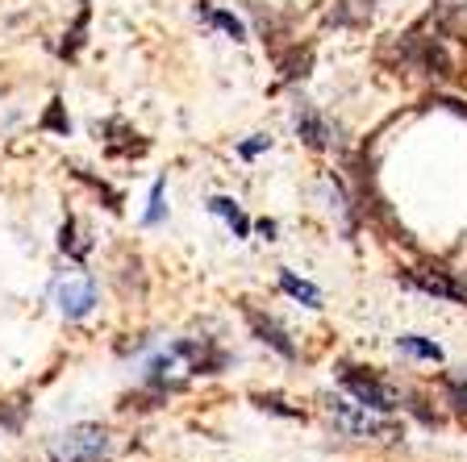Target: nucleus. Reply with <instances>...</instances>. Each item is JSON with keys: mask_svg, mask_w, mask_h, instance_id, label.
<instances>
[{"mask_svg": "<svg viewBox=\"0 0 467 462\" xmlns=\"http://www.w3.org/2000/svg\"><path fill=\"white\" fill-rule=\"evenodd\" d=\"M338 384L347 387L355 400H359L363 408H371V413H397L400 408V392L389 384V379H379L376 371H368V366H350V363H342L338 366Z\"/></svg>", "mask_w": 467, "mask_h": 462, "instance_id": "1", "label": "nucleus"}, {"mask_svg": "<svg viewBox=\"0 0 467 462\" xmlns=\"http://www.w3.org/2000/svg\"><path fill=\"white\" fill-rule=\"evenodd\" d=\"M326 413H330L334 425L350 437H397V425L384 421V413L363 408L355 395H350V400L347 395H326Z\"/></svg>", "mask_w": 467, "mask_h": 462, "instance_id": "2", "label": "nucleus"}, {"mask_svg": "<svg viewBox=\"0 0 467 462\" xmlns=\"http://www.w3.org/2000/svg\"><path fill=\"white\" fill-rule=\"evenodd\" d=\"M109 429L105 425H76L50 446V462H105Z\"/></svg>", "mask_w": 467, "mask_h": 462, "instance_id": "3", "label": "nucleus"}, {"mask_svg": "<svg viewBox=\"0 0 467 462\" xmlns=\"http://www.w3.org/2000/svg\"><path fill=\"white\" fill-rule=\"evenodd\" d=\"M400 63L421 71V76H434V79L455 76V58L442 46V38H418V34H409V38L400 42Z\"/></svg>", "mask_w": 467, "mask_h": 462, "instance_id": "4", "label": "nucleus"}, {"mask_svg": "<svg viewBox=\"0 0 467 462\" xmlns=\"http://www.w3.org/2000/svg\"><path fill=\"white\" fill-rule=\"evenodd\" d=\"M400 283L426 292V296H434V300L467 304V283L459 280L455 271H447V267H405V271H400Z\"/></svg>", "mask_w": 467, "mask_h": 462, "instance_id": "5", "label": "nucleus"}, {"mask_svg": "<svg viewBox=\"0 0 467 462\" xmlns=\"http://www.w3.org/2000/svg\"><path fill=\"white\" fill-rule=\"evenodd\" d=\"M55 300H58V313L67 321H84L92 308H97V283H92V275H84V271H71L67 280L55 283Z\"/></svg>", "mask_w": 467, "mask_h": 462, "instance_id": "6", "label": "nucleus"}, {"mask_svg": "<svg viewBox=\"0 0 467 462\" xmlns=\"http://www.w3.org/2000/svg\"><path fill=\"white\" fill-rule=\"evenodd\" d=\"M243 317H246V325H251V334L259 337L263 346H272L275 354H280V358H288V363H292V358H296V342H292V337H288V329H284L275 317H267V313H263V308H254L251 300H243Z\"/></svg>", "mask_w": 467, "mask_h": 462, "instance_id": "7", "label": "nucleus"}, {"mask_svg": "<svg viewBox=\"0 0 467 462\" xmlns=\"http://www.w3.org/2000/svg\"><path fill=\"white\" fill-rule=\"evenodd\" d=\"M296 134H301V142L309 146V150H326V146H330V126H326V117L313 105L296 108Z\"/></svg>", "mask_w": 467, "mask_h": 462, "instance_id": "8", "label": "nucleus"}, {"mask_svg": "<svg viewBox=\"0 0 467 462\" xmlns=\"http://www.w3.org/2000/svg\"><path fill=\"white\" fill-rule=\"evenodd\" d=\"M196 17L209 21V26H217L222 34H230L234 42H246V26H243L238 17H234L230 9H217L213 0H201V5H196Z\"/></svg>", "mask_w": 467, "mask_h": 462, "instance_id": "9", "label": "nucleus"}, {"mask_svg": "<svg viewBox=\"0 0 467 462\" xmlns=\"http://www.w3.org/2000/svg\"><path fill=\"white\" fill-rule=\"evenodd\" d=\"M209 212H213V217H222V221L230 225L234 238H246V233H251V221H246V212L238 209V200H230V196H213V200H209Z\"/></svg>", "mask_w": 467, "mask_h": 462, "instance_id": "10", "label": "nucleus"}, {"mask_svg": "<svg viewBox=\"0 0 467 462\" xmlns=\"http://www.w3.org/2000/svg\"><path fill=\"white\" fill-rule=\"evenodd\" d=\"M58 246H63V254H71V259H84L88 251H92V241H88V233L79 230L76 217H67V225H63V233H58Z\"/></svg>", "mask_w": 467, "mask_h": 462, "instance_id": "11", "label": "nucleus"}, {"mask_svg": "<svg viewBox=\"0 0 467 462\" xmlns=\"http://www.w3.org/2000/svg\"><path fill=\"white\" fill-rule=\"evenodd\" d=\"M397 346L405 350V354H413V358H426V363H442V346H438V342H426L421 334H400Z\"/></svg>", "mask_w": 467, "mask_h": 462, "instance_id": "12", "label": "nucleus"}, {"mask_svg": "<svg viewBox=\"0 0 467 462\" xmlns=\"http://www.w3.org/2000/svg\"><path fill=\"white\" fill-rule=\"evenodd\" d=\"M280 288L288 292L292 300H301V304H309V308H321V292L313 288V283L296 280V275H292V271H280Z\"/></svg>", "mask_w": 467, "mask_h": 462, "instance_id": "13", "label": "nucleus"}, {"mask_svg": "<svg viewBox=\"0 0 467 462\" xmlns=\"http://www.w3.org/2000/svg\"><path fill=\"white\" fill-rule=\"evenodd\" d=\"M442 392H447V405L467 416V379L463 375H442Z\"/></svg>", "mask_w": 467, "mask_h": 462, "instance_id": "14", "label": "nucleus"}, {"mask_svg": "<svg viewBox=\"0 0 467 462\" xmlns=\"http://www.w3.org/2000/svg\"><path fill=\"white\" fill-rule=\"evenodd\" d=\"M105 129H109V134H121V138H138L134 129H126L121 121H113V126H105ZM109 150H113V154H142V150H146V142H113Z\"/></svg>", "mask_w": 467, "mask_h": 462, "instance_id": "15", "label": "nucleus"}, {"mask_svg": "<svg viewBox=\"0 0 467 462\" xmlns=\"http://www.w3.org/2000/svg\"><path fill=\"white\" fill-rule=\"evenodd\" d=\"M254 405L263 408V413H275V416H292V421H296V416H305L301 408H288L280 400V395H254Z\"/></svg>", "mask_w": 467, "mask_h": 462, "instance_id": "16", "label": "nucleus"}, {"mask_svg": "<svg viewBox=\"0 0 467 462\" xmlns=\"http://www.w3.org/2000/svg\"><path fill=\"white\" fill-rule=\"evenodd\" d=\"M42 126H47V129H55V134H63V138L71 134V121H67V117H63V105H58V100H50V113L42 117Z\"/></svg>", "mask_w": 467, "mask_h": 462, "instance_id": "17", "label": "nucleus"}, {"mask_svg": "<svg viewBox=\"0 0 467 462\" xmlns=\"http://www.w3.org/2000/svg\"><path fill=\"white\" fill-rule=\"evenodd\" d=\"M142 221L146 225H159V221H163V180H155V188H150V209H146Z\"/></svg>", "mask_w": 467, "mask_h": 462, "instance_id": "18", "label": "nucleus"}, {"mask_svg": "<svg viewBox=\"0 0 467 462\" xmlns=\"http://www.w3.org/2000/svg\"><path fill=\"white\" fill-rule=\"evenodd\" d=\"M84 26H88V9H84V13H79L76 29H71V38H67V42H63V55H67V58H71V55H76V50H79V46H84Z\"/></svg>", "mask_w": 467, "mask_h": 462, "instance_id": "19", "label": "nucleus"}, {"mask_svg": "<svg viewBox=\"0 0 467 462\" xmlns=\"http://www.w3.org/2000/svg\"><path fill=\"white\" fill-rule=\"evenodd\" d=\"M263 150H272V138H263V134L238 146V154H243V159H254V154H263Z\"/></svg>", "mask_w": 467, "mask_h": 462, "instance_id": "20", "label": "nucleus"}, {"mask_svg": "<svg viewBox=\"0 0 467 462\" xmlns=\"http://www.w3.org/2000/svg\"><path fill=\"white\" fill-rule=\"evenodd\" d=\"M259 233H263L267 241H272V238H275V221H259Z\"/></svg>", "mask_w": 467, "mask_h": 462, "instance_id": "21", "label": "nucleus"}]
</instances>
